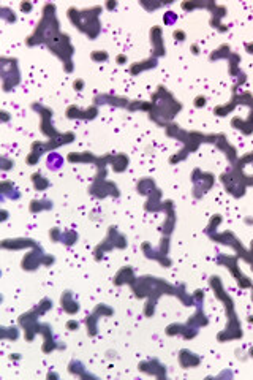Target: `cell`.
Listing matches in <instances>:
<instances>
[{
	"label": "cell",
	"mask_w": 253,
	"mask_h": 380,
	"mask_svg": "<svg viewBox=\"0 0 253 380\" xmlns=\"http://www.w3.org/2000/svg\"><path fill=\"white\" fill-rule=\"evenodd\" d=\"M27 46H37L45 45L52 54H55L62 60V65L67 73H72L73 65V54L75 48L70 40V35L65 32H60V24L55 14V5L46 3L43 6V14L33 30V33L25 40Z\"/></svg>",
	"instance_id": "1"
},
{
	"label": "cell",
	"mask_w": 253,
	"mask_h": 380,
	"mask_svg": "<svg viewBox=\"0 0 253 380\" xmlns=\"http://www.w3.org/2000/svg\"><path fill=\"white\" fill-rule=\"evenodd\" d=\"M131 290H133V293H135L136 298H146L147 296V303H146V307H144L146 317H153V312H155V306H157V299H158L160 295H174V296H177L185 306H195L193 296L187 295L185 285L174 287L171 284H168L166 281H163L161 277H153V276L136 277L135 282L131 284Z\"/></svg>",
	"instance_id": "2"
},
{
	"label": "cell",
	"mask_w": 253,
	"mask_h": 380,
	"mask_svg": "<svg viewBox=\"0 0 253 380\" xmlns=\"http://www.w3.org/2000/svg\"><path fill=\"white\" fill-rule=\"evenodd\" d=\"M49 309H52V299L51 298H43L40 303L30 309L29 312L23 314L19 317V325L24 328L25 339L32 342L35 339V334H43L45 342H43V352L51 353L57 349H65V344H60L57 338L52 333V326L49 323H40L38 317L48 312Z\"/></svg>",
	"instance_id": "3"
},
{
	"label": "cell",
	"mask_w": 253,
	"mask_h": 380,
	"mask_svg": "<svg viewBox=\"0 0 253 380\" xmlns=\"http://www.w3.org/2000/svg\"><path fill=\"white\" fill-rule=\"evenodd\" d=\"M210 287L214 290V295L222 299L225 303V307H227V317H228V325L225 328V331L219 333V341L225 342V341H231V339H241L242 338V326H241V322L237 319V314L234 309V303H233V298L228 295V292H225L223 289V284L220 281L219 276H212L209 281Z\"/></svg>",
	"instance_id": "4"
},
{
	"label": "cell",
	"mask_w": 253,
	"mask_h": 380,
	"mask_svg": "<svg viewBox=\"0 0 253 380\" xmlns=\"http://www.w3.org/2000/svg\"><path fill=\"white\" fill-rule=\"evenodd\" d=\"M151 103L152 108L149 111V119H152L158 125L165 127L182 110V103L179 100H176L171 92H168L163 86H158V90L153 94Z\"/></svg>",
	"instance_id": "5"
},
{
	"label": "cell",
	"mask_w": 253,
	"mask_h": 380,
	"mask_svg": "<svg viewBox=\"0 0 253 380\" xmlns=\"http://www.w3.org/2000/svg\"><path fill=\"white\" fill-rule=\"evenodd\" d=\"M100 13L101 6H92L87 10H78L72 6V8H68V19L79 32L87 35L89 40H95L98 33L101 32Z\"/></svg>",
	"instance_id": "6"
},
{
	"label": "cell",
	"mask_w": 253,
	"mask_h": 380,
	"mask_svg": "<svg viewBox=\"0 0 253 380\" xmlns=\"http://www.w3.org/2000/svg\"><path fill=\"white\" fill-rule=\"evenodd\" d=\"M75 133L73 132H65L62 133L59 138H54V140H48V141H35L32 143V147H30V152L29 155L25 157V162L27 165H30V167H35L40 159L43 157L45 154H49L52 152V150H55L57 147L63 146V145H70V143L75 141Z\"/></svg>",
	"instance_id": "7"
},
{
	"label": "cell",
	"mask_w": 253,
	"mask_h": 380,
	"mask_svg": "<svg viewBox=\"0 0 253 380\" xmlns=\"http://www.w3.org/2000/svg\"><path fill=\"white\" fill-rule=\"evenodd\" d=\"M0 71H2L3 92L15 90L21 83V71H19L16 57L2 56V59H0Z\"/></svg>",
	"instance_id": "8"
},
{
	"label": "cell",
	"mask_w": 253,
	"mask_h": 380,
	"mask_svg": "<svg viewBox=\"0 0 253 380\" xmlns=\"http://www.w3.org/2000/svg\"><path fill=\"white\" fill-rule=\"evenodd\" d=\"M126 244H128V242H126V236L119 232L117 227L111 225L109 230H108L106 238H104V239L100 242V244H98V246L94 249L95 260L100 262L101 257L106 254V252H109V250H112V249H125Z\"/></svg>",
	"instance_id": "9"
},
{
	"label": "cell",
	"mask_w": 253,
	"mask_h": 380,
	"mask_svg": "<svg viewBox=\"0 0 253 380\" xmlns=\"http://www.w3.org/2000/svg\"><path fill=\"white\" fill-rule=\"evenodd\" d=\"M32 110L37 111L40 114V117H41V124H40L41 133H43L45 136H48V140L59 138L62 133L55 130V127H54V122H52L54 111L51 108H48V106H45V105L37 103V102L32 103Z\"/></svg>",
	"instance_id": "10"
},
{
	"label": "cell",
	"mask_w": 253,
	"mask_h": 380,
	"mask_svg": "<svg viewBox=\"0 0 253 380\" xmlns=\"http://www.w3.org/2000/svg\"><path fill=\"white\" fill-rule=\"evenodd\" d=\"M192 182H193V195L196 198H201L214 187L215 176L212 173H207V171H201L200 168H196L192 173Z\"/></svg>",
	"instance_id": "11"
},
{
	"label": "cell",
	"mask_w": 253,
	"mask_h": 380,
	"mask_svg": "<svg viewBox=\"0 0 253 380\" xmlns=\"http://www.w3.org/2000/svg\"><path fill=\"white\" fill-rule=\"evenodd\" d=\"M217 263L223 264L225 268L233 272L234 279L237 281V284L242 287V289H249V287H253V284H252L250 279H249L247 276H244L242 271H241V268H239V257L222 254L219 258H217Z\"/></svg>",
	"instance_id": "12"
},
{
	"label": "cell",
	"mask_w": 253,
	"mask_h": 380,
	"mask_svg": "<svg viewBox=\"0 0 253 380\" xmlns=\"http://www.w3.org/2000/svg\"><path fill=\"white\" fill-rule=\"evenodd\" d=\"M89 192L92 193L95 198H106V197L117 198L121 195L117 185L112 181H108V179H94V184L90 185Z\"/></svg>",
	"instance_id": "13"
},
{
	"label": "cell",
	"mask_w": 253,
	"mask_h": 380,
	"mask_svg": "<svg viewBox=\"0 0 253 380\" xmlns=\"http://www.w3.org/2000/svg\"><path fill=\"white\" fill-rule=\"evenodd\" d=\"M114 314V309L106 304H98L95 309L92 311V314H89L86 317V325H87V334L89 336H95L98 331V320L101 317H109V315Z\"/></svg>",
	"instance_id": "14"
},
{
	"label": "cell",
	"mask_w": 253,
	"mask_h": 380,
	"mask_svg": "<svg viewBox=\"0 0 253 380\" xmlns=\"http://www.w3.org/2000/svg\"><path fill=\"white\" fill-rule=\"evenodd\" d=\"M65 114H67L68 119L92 120V119H95L98 116V106L94 105V106H89V108H86V110H81L79 106L72 105V106H68V108H67Z\"/></svg>",
	"instance_id": "15"
},
{
	"label": "cell",
	"mask_w": 253,
	"mask_h": 380,
	"mask_svg": "<svg viewBox=\"0 0 253 380\" xmlns=\"http://www.w3.org/2000/svg\"><path fill=\"white\" fill-rule=\"evenodd\" d=\"M151 43H152V48H153V57H163L166 54V48H165V43H163V35H161V29L160 27H152L151 30Z\"/></svg>",
	"instance_id": "16"
},
{
	"label": "cell",
	"mask_w": 253,
	"mask_h": 380,
	"mask_svg": "<svg viewBox=\"0 0 253 380\" xmlns=\"http://www.w3.org/2000/svg\"><path fill=\"white\" fill-rule=\"evenodd\" d=\"M138 369L146 372V374H151L153 377H163V376H166V368L158 360H147V361L139 363Z\"/></svg>",
	"instance_id": "17"
},
{
	"label": "cell",
	"mask_w": 253,
	"mask_h": 380,
	"mask_svg": "<svg viewBox=\"0 0 253 380\" xmlns=\"http://www.w3.org/2000/svg\"><path fill=\"white\" fill-rule=\"evenodd\" d=\"M60 306H62V309L65 311L67 314H70V315L78 314L79 309H81L78 299L75 298V293L72 290L63 292V295L60 296Z\"/></svg>",
	"instance_id": "18"
},
{
	"label": "cell",
	"mask_w": 253,
	"mask_h": 380,
	"mask_svg": "<svg viewBox=\"0 0 253 380\" xmlns=\"http://www.w3.org/2000/svg\"><path fill=\"white\" fill-rule=\"evenodd\" d=\"M179 363H180V366L184 368V369H190V368L200 366L201 358L196 353L190 352L188 349H182L180 352H179Z\"/></svg>",
	"instance_id": "19"
},
{
	"label": "cell",
	"mask_w": 253,
	"mask_h": 380,
	"mask_svg": "<svg viewBox=\"0 0 253 380\" xmlns=\"http://www.w3.org/2000/svg\"><path fill=\"white\" fill-rule=\"evenodd\" d=\"M135 272H133V268L131 266H124L117 271V274L114 276V279H112V282H114V285L121 287V285H131L133 282H135Z\"/></svg>",
	"instance_id": "20"
},
{
	"label": "cell",
	"mask_w": 253,
	"mask_h": 380,
	"mask_svg": "<svg viewBox=\"0 0 253 380\" xmlns=\"http://www.w3.org/2000/svg\"><path fill=\"white\" fill-rule=\"evenodd\" d=\"M0 195H2V200L10 198V200H13V202H18V200L21 198V192L16 187L15 182L2 181V184H0Z\"/></svg>",
	"instance_id": "21"
},
{
	"label": "cell",
	"mask_w": 253,
	"mask_h": 380,
	"mask_svg": "<svg viewBox=\"0 0 253 380\" xmlns=\"http://www.w3.org/2000/svg\"><path fill=\"white\" fill-rule=\"evenodd\" d=\"M128 163H130L128 155H125V154H111L109 165H111V168L116 171V173H124V171L128 168Z\"/></svg>",
	"instance_id": "22"
},
{
	"label": "cell",
	"mask_w": 253,
	"mask_h": 380,
	"mask_svg": "<svg viewBox=\"0 0 253 380\" xmlns=\"http://www.w3.org/2000/svg\"><path fill=\"white\" fill-rule=\"evenodd\" d=\"M157 62H158V59L157 57H151V59H147V60H143V62H136V63H133V65L130 67V73L133 75V76H136L138 73H143V71H147V70H151V68H155L157 67Z\"/></svg>",
	"instance_id": "23"
},
{
	"label": "cell",
	"mask_w": 253,
	"mask_h": 380,
	"mask_svg": "<svg viewBox=\"0 0 253 380\" xmlns=\"http://www.w3.org/2000/svg\"><path fill=\"white\" fill-rule=\"evenodd\" d=\"M67 160L72 163H97L98 157L92 152H70L67 155Z\"/></svg>",
	"instance_id": "24"
},
{
	"label": "cell",
	"mask_w": 253,
	"mask_h": 380,
	"mask_svg": "<svg viewBox=\"0 0 253 380\" xmlns=\"http://www.w3.org/2000/svg\"><path fill=\"white\" fill-rule=\"evenodd\" d=\"M63 162H65L63 160V157L59 152H55V150L49 152L48 157H46V167L51 171H59L63 167Z\"/></svg>",
	"instance_id": "25"
},
{
	"label": "cell",
	"mask_w": 253,
	"mask_h": 380,
	"mask_svg": "<svg viewBox=\"0 0 253 380\" xmlns=\"http://www.w3.org/2000/svg\"><path fill=\"white\" fill-rule=\"evenodd\" d=\"M68 371L72 372L73 376L76 377H81V379H87V377H95L94 374H90V372L86 371V368H84V364L78 360H72L68 364Z\"/></svg>",
	"instance_id": "26"
},
{
	"label": "cell",
	"mask_w": 253,
	"mask_h": 380,
	"mask_svg": "<svg viewBox=\"0 0 253 380\" xmlns=\"http://www.w3.org/2000/svg\"><path fill=\"white\" fill-rule=\"evenodd\" d=\"M52 207H54V203L51 202V200L43 198V200H32L29 209H30V212L37 214V212L49 211V209H52Z\"/></svg>",
	"instance_id": "27"
},
{
	"label": "cell",
	"mask_w": 253,
	"mask_h": 380,
	"mask_svg": "<svg viewBox=\"0 0 253 380\" xmlns=\"http://www.w3.org/2000/svg\"><path fill=\"white\" fill-rule=\"evenodd\" d=\"M32 184H33L35 190H38V192H45V190L49 187V185H51L49 179L45 177L41 171H37V173L32 175Z\"/></svg>",
	"instance_id": "28"
},
{
	"label": "cell",
	"mask_w": 253,
	"mask_h": 380,
	"mask_svg": "<svg viewBox=\"0 0 253 380\" xmlns=\"http://www.w3.org/2000/svg\"><path fill=\"white\" fill-rule=\"evenodd\" d=\"M19 338V329L16 326H2L0 339L2 341H16Z\"/></svg>",
	"instance_id": "29"
},
{
	"label": "cell",
	"mask_w": 253,
	"mask_h": 380,
	"mask_svg": "<svg viewBox=\"0 0 253 380\" xmlns=\"http://www.w3.org/2000/svg\"><path fill=\"white\" fill-rule=\"evenodd\" d=\"M231 56V46L229 45H222L220 48H217L215 51L210 53L209 59L210 60H220V59H228Z\"/></svg>",
	"instance_id": "30"
},
{
	"label": "cell",
	"mask_w": 253,
	"mask_h": 380,
	"mask_svg": "<svg viewBox=\"0 0 253 380\" xmlns=\"http://www.w3.org/2000/svg\"><path fill=\"white\" fill-rule=\"evenodd\" d=\"M78 239H79V234L76 233L75 230H65V232H62V236H60V242H62V244L73 246V244H76V242H78Z\"/></svg>",
	"instance_id": "31"
},
{
	"label": "cell",
	"mask_w": 253,
	"mask_h": 380,
	"mask_svg": "<svg viewBox=\"0 0 253 380\" xmlns=\"http://www.w3.org/2000/svg\"><path fill=\"white\" fill-rule=\"evenodd\" d=\"M0 18H2V21L6 24H15L18 21L16 13L11 8H8V6H2V8H0Z\"/></svg>",
	"instance_id": "32"
},
{
	"label": "cell",
	"mask_w": 253,
	"mask_h": 380,
	"mask_svg": "<svg viewBox=\"0 0 253 380\" xmlns=\"http://www.w3.org/2000/svg\"><path fill=\"white\" fill-rule=\"evenodd\" d=\"M90 59H92L94 62L97 63H101V62H108L109 60V54L108 51H92V54H90Z\"/></svg>",
	"instance_id": "33"
},
{
	"label": "cell",
	"mask_w": 253,
	"mask_h": 380,
	"mask_svg": "<svg viewBox=\"0 0 253 380\" xmlns=\"http://www.w3.org/2000/svg\"><path fill=\"white\" fill-rule=\"evenodd\" d=\"M11 168H15V160L8 159L6 155L0 157V170H2V171H10Z\"/></svg>",
	"instance_id": "34"
},
{
	"label": "cell",
	"mask_w": 253,
	"mask_h": 380,
	"mask_svg": "<svg viewBox=\"0 0 253 380\" xmlns=\"http://www.w3.org/2000/svg\"><path fill=\"white\" fill-rule=\"evenodd\" d=\"M176 21H177V14H176L174 11H166L163 14V23L166 26H174Z\"/></svg>",
	"instance_id": "35"
},
{
	"label": "cell",
	"mask_w": 253,
	"mask_h": 380,
	"mask_svg": "<svg viewBox=\"0 0 253 380\" xmlns=\"http://www.w3.org/2000/svg\"><path fill=\"white\" fill-rule=\"evenodd\" d=\"M60 236H62L60 228L55 227V228H51V230H49V238H51L52 242H60Z\"/></svg>",
	"instance_id": "36"
},
{
	"label": "cell",
	"mask_w": 253,
	"mask_h": 380,
	"mask_svg": "<svg viewBox=\"0 0 253 380\" xmlns=\"http://www.w3.org/2000/svg\"><path fill=\"white\" fill-rule=\"evenodd\" d=\"M173 37H174V40H176V41L182 43V41H185L187 33H185L184 30H182V29H177V30H174V32H173Z\"/></svg>",
	"instance_id": "37"
},
{
	"label": "cell",
	"mask_w": 253,
	"mask_h": 380,
	"mask_svg": "<svg viewBox=\"0 0 253 380\" xmlns=\"http://www.w3.org/2000/svg\"><path fill=\"white\" fill-rule=\"evenodd\" d=\"M78 328H79V322H78V320L70 319V320L67 322V329H68V331H76Z\"/></svg>",
	"instance_id": "38"
},
{
	"label": "cell",
	"mask_w": 253,
	"mask_h": 380,
	"mask_svg": "<svg viewBox=\"0 0 253 380\" xmlns=\"http://www.w3.org/2000/svg\"><path fill=\"white\" fill-rule=\"evenodd\" d=\"M206 103H207V98L204 97V95H198L195 98V106L196 108H202V106H206Z\"/></svg>",
	"instance_id": "39"
},
{
	"label": "cell",
	"mask_w": 253,
	"mask_h": 380,
	"mask_svg": "<svg viewBox=\"0 0 253 380\" xmlns=\"http://www.w3.org/2000/svg\"><path fill=\"white\" fill-rule=\"evenodd\" d=\"M73 88H75V90L81 92L84 88H86V81H84V80H81V78H76V80L73 81Z\"/></svg>",
	"instance_id": "40"
},
{
	"label": "cell",
	"mask_w": 253,
	"mask_h": 380,
	"mask_svg": "<svg viewBox=\"0 0 253 380\" xmlns=\"http://www.w3.org/2000/svg\"><path fill=\"white\" fill-rule=\"evenodd\" d=\"M19 8H21V11H23V13H32L33 3H30V2H21V3H19Z\"/></svg>",
	"instance_id": "41"
},
{
	"label": "cell",
	"mask_w": 253,
	"mask_h": 380,
	"mask_svg": "<svg viewBox=\"0 0 253 380\" xmlns=\"http://www.w3.org/2000/svg\"><path fill=\"white\" fill-rule=\"evenodd\" d=\"M141 5L144 6V8H147V10H155V8H160V6H163V3H147L146 0H141Z\"/></svg>",
	"instance_id": "42"
},
{
	"label": "cell",
	"mask_w": 253,
	"mask_h": 380,
	"mask_svg": "<svg viewBox=\"0 0 253 380\" xmlns=\"http://www.w3.org/2000/svg\"><path fill=\"white\" fill-rule=\"evenodd\" d=\"M126 60H128V59H126V54H119V56L116 57V63H117V65H125Z\"/></svg>",
	"instance_id": "43"
},
{
	"label": "cell",
	"mask_w": 253,
	"mask_h": 380,
	"mask_svg": "<svg viewBox=\"0 0 253 380\" xmlns=\"http://www.w3.org/2000/svg\"><path fill=\"white\" fill-rule=\"evenodd\" d=\"M10 113L8 111H5V110H2V113H0V120H2V122L5 124V122H8V120H10Z\"/></svg>",
	"instance_id": "44"
},
{
	"label": "cell",
	"mask_w": 253,
	"mask_h": 380,
	"mask_svg": "<svg viewBox=\"0 0 253 380\" xmlns=\"http://www.w3.org/2000/svg\"><path fill=\"white\" fill-rule=\"evenodd\" d=\"M104 6H106L108 10H114L116 6H117V2H114V0H109V2L104 3Z\"/></svg>",
	"instance_id": "45"
},
{
	"label": "cell",
	"mask_w": 253,
	"mask_h": 380,
	"mask_svg": "<svg viewBox=\"0 0 253 380\" xmlns=\"http://www.w3.org/2000/svg\"><path fill=\"white\" fill-rule=\"evenodd\" d=\"M0 216H2V217H0V222H5L6 219H8V211H6V209H0Z\"/></svg>",
	"instance_id": "46"
},
{
	"label": "cell",
	"mask_w": 253,
	"mask_h": 380,
	"mask_svg": "<svg viewBox=\"0 0 253 380\" xmlns=\"http://www.w3.org/2000/svg\"><path fill=\"white\" fill-rule=\"evenodd\" d=\"M190 49H192V53H193L195 56L200 54V46H198V45H192V46H190Z\"/></svg>",
	"instance_id": "47"
},
{
	"label": "cell",
	"mask_w": 253,
	"mask_h": 380,
	"mask_svg": "<svg viewBox=\"0 0 253 380\" xmlns=\"http://www.w3.org/2000/svg\"><path fill=\"white\" fill-rule=\"evenodd\" d=\"M245 49H247L249 54H253V43H247V45H245Z\"/></svg>",
	"instance_id": "48"
},
{
	"label": "cell",
	"mask_w": 253,
	"mask_h": 380,
	"mask_svg": "<svg viewBox=\"0 0 253 380\" xmlns=\"http://www.w3.org/2000/svg\"><path fill=\"white\" fill-rule=\"evenodd\" d=\"M10 360H15V361H16V360H21V355H19V353H11V355H10Z\"/></svg>",
	"instance_id": "49"
},
{
	"label": "cell",
	"mask_w": 253,
	"mask_h": 380,
	"mask_svg": "<svg viewBox=\"0 0 253 380\" xmlns=\"http://www.w3.org/2000/svg\"><path fill=\"white\" fill-rule=\"evenodd\" d=\"M245 224L253 225V219H252V217H245Z\"/></svg>",
	"instance_id": "50"
},
{
	"label": "cell",
	"mask_w": 253,
	"mask_h": 380,
	"mask_svg": "<svg viewBox=\"0 0 253 380\" xmlns=\"http://www.w3.org/2000/svg\"><path fill=\"white\" fill-rule=\"evenodd\" d=\"M249 356L253 358V347H250V350H249Z\"/></svg>",
	"instance_id": "51"
},
{
	"label": "cell",
	"mask_w": 253,
	"mask_h": 380,
	"mask_svg": "<svg viewBox=\"0 0 253 380\" xmlns=\"http://www.w3.org/2000/svg\"><path fill=\"white\" fill-rule=\"evenodd\" d=\"M252 299H253V287H252Z\"/></svg>",
	"instance_id": "52"
},
{
	"label": "cell",
	"mask_w": 253,
	"mask_h": 380,
	"mask_svg": "<svg viewBox=\"0 0 253 380\" xmlns=\"http://www.w3.org/2000/svg\"><path fill=\"white\" fill-rule=\"evenodd\" d=\"M249 320H250V322H253V315H252V317H250V319H249Z\"/></svg>",
	"instance_id": "53"
}]
</instances>
